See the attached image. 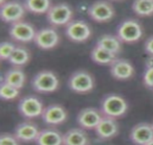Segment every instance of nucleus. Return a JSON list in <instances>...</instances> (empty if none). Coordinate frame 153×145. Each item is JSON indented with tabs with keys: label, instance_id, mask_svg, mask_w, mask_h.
I'll return each instance as SVG.
<instances>
[{
	"label": "nucleus",
	"instance_id": "b1692460",
	"mask_svg": "<svg viewBox=\"0 0 153 145\" xmlns=\"http://www.w3.org/2000/svg\"><path fill=\"white\" fill-rule=\"evenodd\" d=\"M53 4L49 0H26L23 2L27 13L34 15H46Z\"/></svg>",
	"mask_w": 153,
	"mask_h": 145
},
{
	"label": "nucleus",
	"instance_id": "7ed1b4c3",
	"mask_svg": "<svg viewBox=\"0 0 153 145\" xmlns=\"http://www.w3.org/2000/svg\"><path fill=\"white\" fill-rule=\"evenodd\" d=\"M144 34L145 30L143 26L135 18L125 19L116 28V36L123 44H136L142 39Z\"/></svg>",
	"mask_w": 153,
	"mask_h": 145
},
{
	"label": "nucleus",
	"instance_id": "f257e3e1",
	"mask_svg": "<svg viewBox=\"0 0 153 145\" xmlns=\"http://www.w3.org/2000/svg\"><path fill=\"white\" fill-rule=\"evenodd\" d=\"M100 110L103 117L119 120L126 116L128 110L127 101L116 93H108L100 99Z\"/></svg>",
	"mask_w": 153,
	"mask_h": 145
},
{
	"label": "nucleus",
	"instance_id": "aec40b11",
	"mask_svg": "<svg viewBox=\"0 0 153 145\" xmlns=\"http://www.w3.org/2000/svg\"><path fill=\"white\" fill-rule=\"evenodd\" d=\"M31 57V52L27 47L24 44H17L8 62L13 67L23 68L30 63Z\"/></svg>",
	"mask_w": 153,
	"mask_h": 145
},
{
	"label": "nucleus",
	"instance_id": "5701e85b",
	"mask_svg": "<svg viewBox=\"0 0 153 145\" xmlns=\"http://www.w3.org/2000/svg\"><path fill=\"white\" fill-rule=\"evenodd\" d=\"M3 81L21 90L27 81V76L23 68L12 67L5 72Z\"/></svg>",
	"mask_w": 153,
	"mask_h": 145
},
{
	"label": "nucleus",
	"instance_id": "f03ea898",
	"mask_svg": "<svg viewBox=\"0 0 153 145\" xmlns=\"http://www.w3.org/2000/svg\"><path fill=\"white\" fill-rule=\"evenodd\" d=\"M32 89L38 94H50L59 89L60 81L58 76L51 70H42L34 75L30 80Z\"/></svg>",
	"mask_w": 153,
	"mask_h": 145
},
{
	"label": "nucleus",
	"instance_id": "393cba45",
	"mask_svg": "<svg viewBox=\"0 0 153 145\" xmlns=\"http://www.w3.org/2000/svg\"><path fill=\"white\" fill-rule=\"evenodd\" d=\"M131 10L137 17H149L153 16V0H137L133 2Z\"/></svg>",
	"mask_w": 153,
	"mask_h": 145
},
{
	"label": "nucleus",
	"instance_id": "7c9ffc66",
	"mask_svg": "<svg viewBox=\"0 0 153 145\" xmlns=\"http://www.w3.org/2000/svg\"><path fill=\"white\" fill-rule=\"evenodd\" d=\"M145 145H153V139L151 141H149V143H147V144H145Z\"/></svg>",
	"mask_w": 153,
	"mask_h": 145
},
{
	"label": "nucleus",
	"instance_id": "0eeeda50",
	"mask_svg": "<svg viewBox=\"0 0 153 145\" xmlns=\"http://www.w3.org/2000/svg\"><path fill=\"white\" fill-rule=\"evenodd\" d=\"M45 106L40 97L33 94L22 97L17 103V111L26 120H33L41 117Z\"/></svg>",
	"mask_w": 153,
	"mask_h": 145
},
{
	"label": "nucleus",
	"instance_id": "c85d7f7f",
	"mask_svg": "<svg viewBox=\"0 0 153 145\" xmlns=\"http://www.w3.org/2000/svg\"><path fill=\"white\" fill-rule=\"evenodd\" d=\"M21 144L14 134L2 132L0 134V145H21Z\"/></svg>",
	"mask_w": 153,
	"mask_h": 145
},
{
	"label": "nucleus",
	"instance_id": "9d476101",
	"mask_svg": "<svg viewBox=\"0 0 153 145\" xmlns=\"http://www.w3.org/2000/svg\"><path fill=\"white\" fill-rule=\"evenodd\" d=\"M88 17L97 23H107L116 16V9L109 1L94 2L87 10Z\"/></svg>",
	"mask_w": 153,
	"mask_h": 145
},
{
	"label": "nucleus",
	"instance_id": "cd10ccee",
	"mask_svg": "<svg viewBox=\"0 0 153 145\" xmlns=\"http://www.w3.org/2000/svg\"><path fill=\"white\" fill-rule=\"evenodd\" d=\"M142 83L146 88L153 90V62L146 67L142 76Z\"/></svg>",
	"mask_w": 153,
	"mask_h": 145
},
{
	"label": "nucleus",
	"instance_id": "6ab92c4d",
	"mask_svg": "<svg viewBox=\"0 0 153 145\" xmlns=\"http://www.w3.org/2000/svg\"><path fill=\"white\" fill-rule=\"evenodd\" d=\"M64 145H90V139L86 130L72 128L64 134Z\"/></svg>",
	"mask_w": 153,
	"mask_h": 145
},
{
	"label": "nucleus",
	"instance_id": "a878e982",
	"mask_svg": "<svg viewBox=\"0 0 153 145\" xmlns=\"http://www.w3.org/2000/svg\"><path fill=\"white\" fill-rule=\"evenodd\" d=\"M20 90L16 87L1 81L0 83V98L6 102H12L19 97Z\"/></svg>",
	"mask_w": 153,
	"mask_h": 145
},
{
	"label": "nucleus",
	"instance_id": "412c9836",
	"mask_svg": "<svg viewBox=\"0 0 153 145\" xmlns=\"http://www.w3.org/2000/svg\"><path fill=\"white\" fill-rule=\"evenodd\" d=\"M95 45L101 47L107 51L118 55L122 52L123 43L116 36V35L106 34L102 35L97 40Z\"/></svg>",
	"mask_w": 153,
	"mask_h": 145
},
{
	"label": "nucleus",
	"instance_id": "a211bd4d",
	"mask_svg": "<svg viewBox=\"0 0 153 145\" xmlns=\"http://www.w3.org/2000/svg\"><path fill=\"white\" fill-rule=\"evenodd\" d=\"M35 143L36 145H64V134L55 127L41 129Z\"/></svg>",
	"mask_w": 153,
	"mask_h": 145
},
{
	"label": "nucleus",
	"instance_id": "4468645a",
	"mask_svg": "<svg viewBox=\"0 0 153 145\" xmlns=\"http://www.w3.org/2000/svg\"><path fill=\"white\" fill-rule=\"evenodd\" d=\"M109 68L111 76L116 81H129L135 75L134 67L127 59L118 57Z\"/></svg>",
	"mask_w": 153,
	"mask_h": 145
},
{
	"label": "nucleus",
	"instance_id": "c756f323",
	"mask_svg": "<svg viewBox=\"0 0 153 145\" xmlns=\"http://www.w3.org/2000/svg\"><path fill=\"white\" fill-rule=\"evenodd\" d=\"M144 49L147 55L153 57V35H151L147 38L144 44Z\"/></svg>",
	"mask_w": 153,
	"mask_h": 145
},
{
	"label": "nucleus",
	"instance_id": "20e7f679",
	"mask_svg": "<svg viewBox=\"0 0 153 145\" xmlns=\"http://www.w3.org/2000/svg\"><path fill=\"white\" fill-rule=\"evenodd\" d=\"M95 76L86 69H78L72 72L67 80V86L74 93L81 95L88 94L95 89Z\"/></svg>",
	"mask_w": 153,
	"mask_h": 145
},
{
	"label": "nucleus",
	"instance_id": "dca6fc26",
	"mask_svg": "<svg viewBox=\"0 0 153 145\" xmlns=\"http://www.w3.org/2000/svg\"><path fill=\"white\" fill-rule=\"evenodd\" d=\"M119 124L117 120L103 117L95 129V134L100 141H108L114 139L119 135Z\"/></svg>",
	"mask_w": 153,
	"mask_h": 145
},
{
	"label": "nucleus",
	"instance_id": "423d86ee",
	"mask_svg": "<svg viewBox=\"0 0 153 145\" xmlns=\"http://www.w3.org/2000/svg\"><path fill=\"white\" fill-rule=\"evenodd\" d=\"M64 34L69 41L76 44L88 42L93 36L92 26L84 20H73L64 27Z\"/></svg>",
	"mask_w": 153,
	"mask_h": 145
},
{
	"label": "nucleus",
	"instance_id": "6e6552de",
	"mask_svg": "<svg viewBox=\"0 0 153 145\" xmlns=\"http://www.w3.org/2000/svg\"><path fill=\"white\" fill-rule=\"evenodd\" d=\"M26 13L23 2L15 0L0 1V18L1 21L10 26L25 20Z\"/></svg>",
	"mask_w": 153,
	"mask_h": 145
},
{
	"label": "nucleus",
	"instance_id": "2f4dec72",
	"mask_svg": "<svg viewBox=\"0 0 153 145\" xmlns=\"http://www.w3.org/2000/svg\"><path fill=\"white\" fill-rule=\"evenodd\" d=\"M152 126H153V121H152Z\"/></svg>",
	"mask_w": 153,
	"mask_h": 145
},
{
	"label": "nucleus",
	"instance_id": "9b49d317",
	"mask_svg": "<svg viewBox=\"0 0 153 145\" xmlns=\"http://www.w3.org/2000/svg\"><path fill=\"white\" fill-rule=\"evenodd\" d=\"M61 36L56 28L49 26L39 29L36 32L33 42L40 50H52L59 45Z\"/></svg>",
	"mask_w": 153,
	"mask_h": 145
},
{
	"label": "nucleus",
	"instance_id": "1a4fd4ad",
	"mask_svg": "<svg viewBox=\"0 0 153 145\" xmlns=\"http://www.w3.org/2000/svg\"><path fill=\"white\" fill-rule=\"evenodd\" d=\"M37 31L32 23L23 20L10 25L8 34L17 44H25L34 41Z\"/></svg>",
	"mask_w": 153,
	"mask_h": 145
},
{
	"label": "nucleus",
	"instance_id": "ddd939ff",
	"mask_svg": "<svg viewBox=\"0 0 153 145\" xmlns=\"http://www.w3.org/2000/svg\"><path fill=\"white\" fill-rule=\"evenodd\" d=\"M103 115L99 108L93 107L81 109L76 115V122L79 127L86 131H95Z\"/></svg>",
	"mask_w": 153,
	"mask_h": 145
},
{
	"label": "nucleus",
	"instance_id": "39448f33",
	"mask_svg": "<svg viewBox=\"0 0 153 145\" xmlns=\"http://www.w3.org/2000/svg\"><path fill=\"white\" fill-rule=\"evenodd\" d=\"M46 15L47 21L52 27H66L74 20V10L69 3L58 2L52 5Z\"/></svg>",
	"mask_w": 153,
	"mask_h": 145
},
{
	"label": "nucleus",
	"instance_id": "f3484780",
	"mask_svg": "<svg viewBox=\"0 0 153 145\" xmlns=\"http://www.w3.org/2000/svg\"><path fill=\"white\" fill-rule=\"evenodd\" d=\"M129 139L134 145H145L153 139L152 123L141 122L132 127L129 132Z\"/></svg>",
	"mask_w": 153,
	"mask_h": 145
},
{
	"label": "nucleus",
	"instance_id": "4be33fe9",
	"mask_svg": "<svg viewBox=\"0 0 153 145\" xmlns=\"http://www.w3.org/2000/svg\"><path fill=\"white\" fill-rule=\"evenodd\" d=\"M90 57L94 63L98 65L110 66L118 58V55L95 45L90 51Z\"/></svg>",
	"mask_w": 153,
	"mask_h": 145
},
{
	"label": "nucleus",
	"instance_id": "f8f14e48",
	"mask_svg": "<svg viewBox=\"0 0 153 145\" xmlns=\"http://www.w3.org/2000/svg\"><path fill=\"white\" fill-rule=\"evenodd\" d=\"M68 111L62 104L52 103L45 107L41 118L49 127H55L65 123L68 119Z\"/></svg>",
	"mask_w": 153,
	"mask_h": 145
},
{
	"label": "nucleus",
	"instance_id": "2eb2a0df",
	"mask_svg": "<svg viewBox=\"0 0 153 145\" xmlns=\"http://www.w3.org/2000/svg\"><path fill=\"white\" fill-rule=\"evenodd\" d=\"M40 131L37 123L31 120H26L17 124L13 134L21 143H33L36 142Z\"/></svg>",
	"mask_w": 153,
	"mask_h": 145
},
{
	"label": "nucleus",
	"instance_id": "bb28decb",
	"mask_svg": "<svg viewBox=\"0 0 153 145\" xmlns=\"http://www.w3.org/2000/svg\"><path fill=\"white\" fill-rule=\"evenodd\" d=\"M17 44L11 41H4L0 43V60L7 61L13 55Z\"/></svg>",
	"mask_w": 153,
	"mask_h": 145
}]
</instances>
